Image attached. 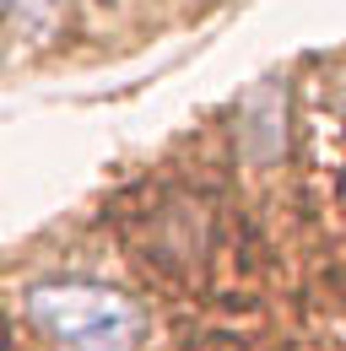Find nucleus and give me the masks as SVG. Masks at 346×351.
Instances as JSON below:
<instances>
[{"label":"nucleus","mask_w":346,"mask_h":351,"mask_svg":"<svg viewBox=\"0 0 346 351\" xmlns=\"http://www.w3.org/2000/svg\"><path fill=\"white\" fill-rule=\"evenodd\" d=\"M27 319L60 351H135L146 341V308L114 281L49 276L27 287Z\"/></svg>","instance_id":"1"},{"label":"nucleus","mask_w":346,"mask_h":351,"mask_svg":"<svg viewBox=\"0 0 346 351\" xmlns=\"http://www.w3.org/2000/svg\"><path fill=\"white\" fill-rule=\"evenodd\" d=\"M5 16L16 27H27V33H38V27H49L60 16V0H5Z\"/></svg>","instance_id":"2"}]
</instances>
